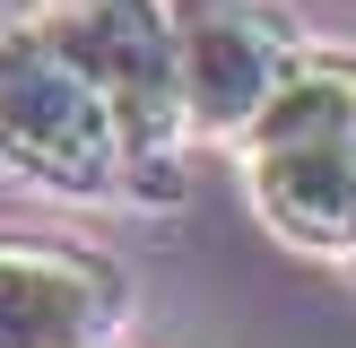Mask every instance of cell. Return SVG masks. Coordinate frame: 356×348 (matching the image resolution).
Instances as JSON below:
<instances>
[{
    "label": "cell",
    "instance_id": "obj_3",
    "mask_svg": "<svg viewBox=\"0 0 356 348\" xmlns=\"http://www.w3.org/2000/svg\"><path fill=\"white\" fill-rule=\"evenodd\" d=\"M0 166L61 200H122L113 113L35 9L0 26Z\"/></svg>",
    "mask_w": 356,
    "mask_h": 348
},
{
    "label": "cell",
    "instance_id": "obj_2",
    "mask_svg": "<svg viewBox=\"0 0 356 348\" xmlns=\"http://www.w3.org/2000/svg\"><path fill=\"white\" fill-rule=\"evenodd\" d=\"M52 26V44L87 70V87L113 113V148H122V200L139 209H174L183 200V70H174V35H165V0H44L35 9Z\"/></svg>",
    "mask_w": 356,
    "mask_h": 348
},
{
    "label": "cell",
    "instance_id": "obj_7",
    "mask_svg": "<svg viewBox=\"0 0 356 348\" xmlns=\"http://www.w3.org/2000/svg\"><path fill=\"white\" fill-rule=\"evenodd\" d=\"M35 9H44V0H35Z\"/></svg>",
    "mask_w": 356,
    "mask_h": 348
},
{
    "label": "cell",
    "instance_id": "obj_5",
    "mask_svg": "<svg viewBox=\"0 0 356 348\" xmlns=\"http://www.w3.org/2000/svg\"><path fill=\"white\" fill-rule=\"evenodd\" d=\"M122 322V261L70 235H0V348H104Z\"/></svg>",
    "mask_w": 356,
    "mask_h": 348
},
{
    "label": "cell",
    "instance_id": "obj_1",
    "mask_svg": "<svg viewBox=\"0 0 356 348\" xmlns=\"http://www.w3.org/2000/svg\"><path fill=\"white\" fill-rule=\"evenodd\" d=\"M226 148L243 157V191L278 244L348 261L356 244V70L348 52L305 44Z\"/></svg>",
    "mask_w": 356,
    "mask_h": 348
},
{
    "label": "cell",
    "instance_id": "obj_6",
    "mask_svg": "<svg viewBox=\"0 0 356 348\" xmlns=\"http://www.w3.org/2000/svg\"><path fill=\"white\" fill-rule=\"evenodd\" d=\"M35 9V0H0V26H9V17H26Z\"/></svg>",
    "mask_w": 356,
    "mask_h": 348
},
{
    "label": "cell",
    "instance_id": "obj_4",
    "mask_svg": "<svg viewBox=\"0 0 356 348\" xmlns=\"http://www.w3.org/2000/svg\"><path fill=\"white\" fill-rule=\"evenodd\" d=\"M165 35L191 139H235L243 113L278 87V70L305 52V17L287 0H165Z\"/></svg>",
    "mask_w": 356,
    "mask_h": 348
}]
</instances>
